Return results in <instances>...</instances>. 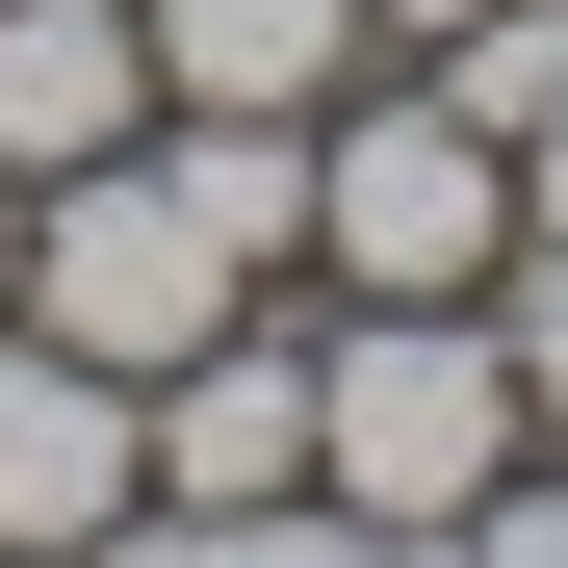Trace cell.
Instances as JSON below:
<instances>
[{"instance_id":"277c9868","label":"cell","mask_w":568,"mask_h":568,"mask_svg":"<svg viewBox=\"0 0 568 568\" xmlns=\"http://www.w3.org/2000/svg\"><path fill=\"white\" fill-rule=\"evenodd\" d=\"M130 439H155V517H258V491H311V311L181 336L155 388H130Z\"/></svg>"},{"instance_id":"8992f818","label":"cell","mask_w":568,"mask_h":568,"mask_svg":"<svg viewBox=\"0 0 568 568\" xmlns=\"http://www.w3.org/2000/svg\"><path fill=\"white\" fill-rule=\"evenodd\" d=\"M155 130V27L130 0H0V181H78Z\"/></svg>"},{"instance_id":"8fae6325","label":"cell","mask_w":568,"mask_h":568,"mask_svg":"<svg viewBox=\"0 0 568 568\" xmlns=\"http://www.w3.org/2000/svg\"><path fill=\"white\" fill-rule=\"evenodd\" d=\"M0 284H27V181H0Z\"/></svg>"},{"instance_id":"30bf717a","label":"cell","mask_w":568,"mask_h":568,"mask_svg":"<svg viewBox=\"0 0 568 568\" xmlns=\"http://www.w3.org/2000/svg\"><path fill=\"white\" fill-rule=\"evenodd\" d=\"M465 568H568V465H542V439L491 465V491H465Z\"/></svg>"},{"instance_id":"ba28073f","label":"cell","mask_w":568,"mask_h":568,"mask_svg":"<svg viewBox=\"0 0 568 568\" xmlns=\"http://www.w3.org/2000/svg\"><path fill=\"white\" fill-rule=\"evenodd\" d=\"M491 336H517V439L568 465V233H517V258H491Z\"/></svg>"},{"instance_id":"9c48e42d","label":"cell","mask_w":568,"mask_h":568,"mask_svg":"<svg viewBox=\"0 0 568 568\" xmlns=\"http://www.w3.org/2000/svg\"><path fill=\"white\" fill-rule=\"evenodd\" d=\"M181 568H362L336 491H258V517H181Z\"/></svg>"},{"instance_id":"6da1fadb","label":"cell","mask_w":568,"mask_h":568,"mask_svg":"<svg viewBox=\"0 0 568 568\" xmlns=\"http://www.w3.org/2000/svg\"><path fill=\"white\" fill-rule=\"evenodd\" d=\"M491 465H517L491 284H336V311H311V491L336 517H465Z\"/></svg>"},{"instance_id":"5b68a950","label":"cell","mask_w":568,"mask_h":568,"mask_svg":"<svg viewBox=\"0 0 568 568\" xmlns=\"http://www.w3.org/2000/svg\"><path fill=\"white\" fill-rule=\"evenodd\" d=\"M155 491V439H130V362H78L0 311V568H52V542H104Z\"/></svg>"},{"instance_id":"7a4b0ae2","label":"cell","mask_w":568,"mask_h":568,"mask_svg":"<svg viewBox=\"0 0 568 568\" xmlns=\"http://www.w3.org/2000/svg\"><path fill=\"white\" fill-rule=\"evenodd\" d=\"M517 258V155L439 104V78L362 52L336 104H311V284H491Z\"/></svg>"},{"instance_id":"52a82bcc","label":"cell","mask_w":568,"mask_h":568,"mask_svg":"<svg viewBox=\"0 0 568 568\" xmlns=\"http://www.w3.org/2000/svg\"><path fill=\"white\" fill-rule=\"evenodd\" d=\"M130 27H155V104H336L388 52L362 0H130Z\"/></svg>"},{"instance_id":"3957f363","label":"cell","mask_w":568,"mask_h":568,"mask_svg":"<svg viewBox=\"0 0 568 568\" xmlns=\"http://www.w3.org/2000/svg\"><path fill=\"white\" fill-rule=\"evenodd\" d=\"M0 311L155 388V362H181V336H233L258 284H233V233H207V207L155 181V130H130V155H78V181H27V284H0Z\"/></svg>"}]
</instances>
